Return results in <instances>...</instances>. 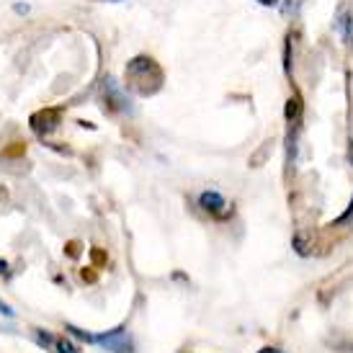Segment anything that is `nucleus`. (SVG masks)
<instances>
[{
  "mask_svg": "<svg viewBox=\"0 0 353 353\" xmlns=\"http://www.w3.org/2000/svg\"><path fill=\"white\" fill-rule=\"evenodd\" d=\"M351 41H353V37H351Z\"/></svg>",
  "mask_w": 353,
  "mask_h": 353,
  "instance_id": "nucleus-16",
  "label": "nucleus"
},
{
  "mask_svg": "<svg viewBox=\"0 0 353 353\" xmlns=\"http://www.w3.org/2000/svg\"><path fill=\"white\" fill-rule=\"evenodd\" d=\"M0 314H6V317H13V310H10L6 302H0Z\"/></svg>",
  "mask_w": 353,
  "mask_h": 353,
  "instance_id": "nucleus-10",
  "label": "nucleus"
},
{
  "mask_svg": "<svg viewBox=\"0 0 353 353\" xmlns=\"http://www.w3.org/2000/svg\"><path fill=\"white\" fill-rule=\"evenodd\" d=\"M286 119H289V124H296L299 121V114H302V103H299V99H289L286 101Z\"/></svg>",
  "mask_w": 353,
  "mask_h": 353,
  "instance_id": "nucleus-6",
  "label": "nucleus"
},
{
  "mask_svg": "<svg viewBox=\"0 0 353 353\" xmlns=\"http://www.w3.org/2000/svg\"><path fill=\"white\" fill-rule=\"evenodd\" d=\"M199 206L212 216H219V219L227 216V201L219 191H201L199 194Z\"/></svg>",
  "mask_w": 353,
  "mask_h": 353,
  "instance_id": "nucleus-4",
  "label": "nucleus"
},
{
  "mask_svg": "<svg viewBox=\"0 0 353 353\" xmlns=\"http://www.w3.org/2000/svg\"><path fill=\"white\" fill-rule=\"evenodd\" d=\"M101 93H103V103H106L111 111H117V114H132V111H134L129 96L124 93V88H121L111 75L103 78V83H101Z\"/></svg>",
  "mask_w": 353,
  "mask_h": 353,
  "instance_id": "nucleus-2",
  "label": "nucleus"
},
{
  "mask_svg": "<svg viewBox=\"0 0 353 353\" xmlns=\"http://www.w3.org/2000/svg\"><path fill=\"white\" fill-rule=\"evenodd\" d=\"M258 3H261V6H279L281 0H258Z\"/></svg>",
  "mask_w": 353,
  "mask_h": 353,
  "instance_id": "nucleus-11",
  "label": "nucleus"
},
{
  "mask_svg": "<svg viewBox=\"0 0 353 353\" xmlns=\"http://www.w3.org/2000/svg\"><path fill=\"white\" fill-rule=\"evenodd\" d=\"M90 343L101 345V348H106L111 353H134L132 348V341H129V335L124 327H117V330H108L103 335H93V341Z\"/></svg>",
  "mask_w": 353,
  "mask_h": 353,
  "instance_id": "nucleus-3",
  "label": "nucleus"
},
{
  "mask_svg": "<svg viewBox=\"0 0 353 353\" xmlns=\"http://www.w3.org/2000/svg\"><path fill=\"white\" fill-rule=\"evenodd\" d=\"M258 353H284V351H279V348H261Z\"/></svg>",
  "mask_w": 353,
  "mask_h": 353,
  "instance_id": "nucleus-12",
  "label": "nucleus"
},
{
  "mask_svg": "<svg viewBox=\"0 0 353 353\" xmlns=\"http://www.w3.org/2000/svg\"><path fill=\"white\" fill-rule=\"evenodd\" d=\"M127 80L139 90V93H142V96H148V85H145V83H152L155 88H160V83H163V72H160V68L155 65V59L134 57L127 65Z\"/></svg>",
  "mask_w": 353,
  "mask_h": 353,
  "instance_id": "nucleus-1",
  "label": "nucleus"
},
{
  "mask_svg": "<svg viewBox=\"0 0 353 353\" xmlns=\"http://www.w3.org/2000/svg\"><path fill=\"white\" fill-rule=\"evenodd\" d=\"M353 214V199H351V204H348V209H345V214H341L338 219H335V225H343V222H348Z\"/></svg>",
  "mask_w": 353,
  "mask_h": 353,
  "instance_id": "nucleus-9",
  "label": "nucleus"
},
{
  "mask_svg": "<svg viewBox=\"0 0 353 353\" xmlns=\"http://www.w3.org/2000/svg\"><path fill=\"white\" fill-rule=\"evenodd\" d=\"M57 121H59L57 111H54V108H44V111L31 117V129H34L37 134H50L52 129H57Z\"/></svg>",
  "mask_w": 353,
  "mask_h": 353,
  "instance_id": "nucleus-5",
  "label": "nucleus"
},
{
  "mask_svg": "<svg viewBox=\"0 0 353 353\" xmlns=\"http://www.w3.org/2000/svg\"><path fill=\"white\" fill-rule=\"evenodd\" d=\"M345 353H353V345H348V348H345Z\"/></svg>",
  "mask_w": 353,
  "mask_h": 353,
  "instance_id": "nucleus-14",
  "label": "nucleus"
},
{
  "mask_svg": "<svg viewBox=\"0 0 353 353\" xmlns=\"http://www.w3.org/2000/svg\"><path fill=\"white\" fill-rule=\"evenodd\" d=\"M57 353H80L78 345H72L70 341H57Z\"/></svg>",
  "mask_w": 353,
  "mask_h": 353,
  "instance_id": "nucleus-8",
  "label": "nucleus"
},
{
  "mask_svg": "<svg viewBox=\"0 0 353 353\" xmlns=\"http://www.w3.org/2000/svg\"><path fill=\"white\" fill-rule=\"evenodd\" d=\"M108 3H117V0H108Z\"/></svg>",
  "mask_w": 353,
  "mask_h": 353,
  "instance_id": "nucleus-15",
  "label": "nucleus"
},
{
  "mask_svg": "<svg viewBox=\"0 0 353 353\" xmlns=\"http://www.w3.org/2000/svg\"><path fill=\"white\" fill-rule=\"evenodd\" d=\"M37 343L39 345H47V348H57V341H54V335H50V333H44V330H37Z\"/></svg>",
  "mask_w": 353,
  "mask_h": 353,
  "instance_id": "nucleus-7",
  "label": "nucleus"
},
{
  "mask_svg": "<svg viewBox=\"0 0 353 353\" xmlns=\"http://www.w3.org/2000/svg\"><path fill=\"white\" fill-rule=\"evenodd\" d=\"M348 157H351V163H353V142H351V148H348Z\"/></svg>",
  "mask_w": 353,
  "mask_h": 353,
  "instance_id": "nucleus-13",
  "label": "nucleus"
}]
</instances>
